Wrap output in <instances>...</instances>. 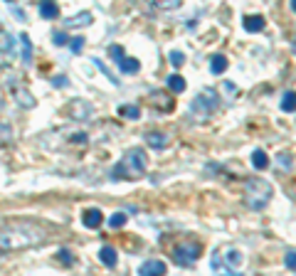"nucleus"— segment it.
Listing matches in <instances>:
<instances>
[{
	"label": "nucleus",
	"instance_id": "nucleus-34",
	"mask_svg": "<svg viewBox=\"0 0 296 276\" xmlns=\"http://www.w3.org/2000/svg\"><path fill=\"white\" fill-rule=\"evenodd\" d=\"M180 3H183V0H161L158 8H180Z\"/></svg>",
	"mask_w": 296,
	"mask_h": 276
},
{
	"label": "nucleus",
	"instance_id": "nucleus-24",
	"mask_svg": "<svg viewBox=\"0 0 296 276\" xmlns=\"http://www.w3.org/2000/svg\"><path fill=\"white\" fill-rule=\"evenodd\" d=\"M281 111H296V94L286 92L284 99H281Z\"/></svg>",
	"mask_w": 296,
	"mask_h": 276
},
{
	"label": "nucleus",
	"instance_id": "nucleus-29",
	"mask_svg": "<svg viewBox=\"0 0 296 276\" xmlns=\"http://www.w3.org/2000/svg\"><path fill=\"white\" fill-rule=\"evenodd\" d=\"M69 40H72V37H69L64 30L52 32V42H55V45H59V47H62V45H69Z\"/></svg>",
	"mask_w": 296,
	"mask_h": 276
},
{
	"label": "nucleus",
	"instance_id": "nucleus-26",
	"mask_svg": "<svg viewBox=\"0 0 296 276\" xmlns=\"http://www.w3.org/2000/svg\"><path fill=\"white\" fill-rule=\"evenodd\" d=\"M57 261H59V264H64V266H72V264H74V256H72V251H69V249H59V251H57Z\"/></svg>",
	"mask_w": 296,
	"mask_h": 276
},
{
	"label": "nucleus",
	"instance_id": "nucleus-38",
	"mask_svg": "<svg viewBox=\"0 0 296 276\" xmlns=\"http://www.w3.org/2000/svg\"><path fill=\"white\" fill-rule=\"evenodd\" d=\"M5 3H15V0H5Z\"/></svg>",
	"mask_w": 296,
	"mask_h": 276
},
{
	"label": "nucleus",
	"instance_id": "nucleus-22",
	"mask_svg": "<svg viewBox=\"0 0 296 276\" xmlns=\"http://www.w3.org/2000/svg\"><path fill=\"white\" fill-rule=\"evenodd\" d=\"M168 89L173 94L185 92V79H183L180 74H171V77H168Z\"/></svg>",
	"mask_w": 296,
	"mask_h": 276
},
{
	"label": "nucleus",
	"instance_id": "nucleus-20",
	"mask_svg": "<svg viewBox=\"0 0 296 276\" xmlns=\"http://www.w3.org/2000/svg\"><path fill=\"white\" fill-rule=\"evenodd\" d=\"M252 165H254L257 170H266V168H269V155L257 148V151L252 153Z\"/></svg>",
	"mask_w": 296,
	"mask_h": 276
},
{
	"label": "nucleus",
	"instance_id": "nucleus-10",
	"mask_svg": "<svg viewBox=\"0 0 296 276\" xmlns=\"http://www.w3.org/2000/svg\"><path fill=\"white\" fill-rule=\"evenodd\" d=\"M146 138V143L151 148H166L168 143H171V138H168V133H161V131H151L143 136Z\"/></svg>",
	"mask_w": 296,
	"mask_h": 276
},
{
	"label": "nucleus",
	"instance_id": "nucleus-27",
	"mask_svg": "<svg viewBox=\"0 0 296 276\" xmlns=\"http://www.w3.org/2000/svg\"><path fill=\"white\" fill-rule=\"evenodd\" d=\"M109 57L118 64V62L126 57V52H123V47H121V45H111V47H109Z\"/></svg>",
	"mask_w": 296,
	"mask_h": 276
},
{
	"label": "nucleus",
	"instance_id": "nucleus-32",
	"mask_svg": "<svg viewBox=\"0 0 296 276\" xmlns=\"http://www.w3.org/2000/svg\"><path fill=\"white\" fill-rule=\"evenodd\" d=\"M284 264H286V269L296 271V251H286V256H284Z\"/></svg>",
	"mask_w": 296,
	"mask_h": 276
},
{
	"label": "nucleus",
	"instance_id": "nucleus-35",
	"mask_svg": "<svg viewBox=\"0 0 296 276\" xmlns=\"http://www.w3.org/2000/svg\"><path fill=\"white\" fill-rule=\"evenodd\" d=\"M279 165H281V168H289V165H291V158L286 153H281L279 155Z\"/></svg>",
	"mask_w": 296,
	"mask_h": 276
},
{
	"label": "nucleus",
	"instance_id": "nucleus-17",
	"mask_svg": "<svg viewBox=\"0 0 296 276\" xmlns=\"http://www.w3.org/2000/svg\"><path fill=\"white\" fill-rule=\"evenodd\" d=\"M15 101H18L23 109H32V106H35L32 94H30L28 89H23V87H18V89H15Z\"/></svg>",
	"mask_w": 296,
	"mask_h": 276
},
{
	"label": "nucleus",
	"instance_id": "nucleus-33",
	"mask_svg": "<svg viewBox=\"0 0 296 276\" xmlns=\"http://www.w3.org/2000/svg\"><path fill=\"white\" fill-rule=\"evenodd\" d=\"M69 82H67V77H62V74H57V77H52V87H57V89H62V87H67Z\"/></svg>",
	"mask_w": 296,
	"mask_h": 276
},
{
	"label": "nucleus",
	"instance_id": "nucleus-7",
	"mask_svg": "<svg viewBox=\"0 0 296 276\" xmlns=\"http://www.w3.org/2000/svg\"><path fill=\"white\" fill-rule=\"evenodd\" d=\"M91 114H94V109H91V104H89V101L74 99V101L69 104V116H72L74 121H87Z\"/></svg>",
	"mask_w": 296,
	"mask_h": 276
},
{
	"label": "nucleus",
	"instance_id": "nucleus-21",
	"mask_svg": "<svg viewBox=\"0 0 296 276\" xmlns=\"http://www.w3.org/2000/svg\"><path fill=\"white\" fill-rule=\"evenodd\" d=\"M18 40H20V45H23V62H32V42H30V35L23 32Z\"/></svg>",
	"mask_w": 296,
	"mask_h": 276
},
{
	"label": "nucleus",
	"instance_id": "nucleus-8",
	"mask_svg": "<svg viewBox=\"0 0 296 276\" xmlns=\"http://www.w3.org/2000/svg\"><path fill=\"white\" fill-rule=\"evenodd\" d=\"M138 274H141V276H161V274H166V261L148 259V261H143V264H141Z\"/></svg>",
	"mask_w": 296,
	"mask_h": 276
},
{
	"label": "nucleus",
	"instance_id": "nucleus-23",
	"mask_svg": "<svg viewBox=\"0 0 296 276\" xmlns=\"http://www.w3.org/2000/svg\"><path fill=\"white\" fill-rule=\"evenodd\" d=\"M227 69V57H222V55H215L212 62H210V72L212 74H222Z\"/></svg>",
	"mask_w": 296,
	"mask_h": 276
},
{
	"label": "nucleus",
	"instance_id": "nucleus-36",
	"mask_svg": "<svg viewBox=\"0 0 296 276\" xmlns=\"http://www.w3.org/2000/svg\"><path fill=\"white\" fill-rule=\"evenodd\" d=\"M87 133H74V143H87Z\"/></svg>",
	"mask_w": 296,
	"mask_h": 276
},
{
	"label": "nucleus",
	"instance_id": "nucleus-4",
	"mask_svg": "<svg viewBox=\"0 0 296 276\" xmlns=\"http://www.w3.org/2000/svg\"><path fill=\"white\" fill-rule=\"evenodd\" d=\"M242 264H244V254H242L239 249H235V246L222 249V251H217V254L212 256V271H215V274L237 276V271L242 269Z\"/></svg>",
	"mask_w": 296,
	"mask_h": 276
},
{
	"label": "nucleus",
	"instance_id": "nucleus-1",
	"mask_svg": "<svg viewBox=\"0 0 296 276\" xmlns=\"http://www.w3.org/2000/svg\"><path fill=\"white\" fill-rule=\"evenodd\" d=\"M47 229L32 222H13V224H0V254L32 249L47 242Z\"/></svg>",
	"mask_w": 296,
	"mask_h": 276
},
{
	"label": "nucleus",
	"instance_id": "nucleus-13",
	"mask_svg": "<svg viewBox=\"0 0 296 276\" xmlns=\"http://www.w3.org/2000/svg\"><path fill=\"white\" fill-rule=\"evenodd\" d=\"M99 261H101L104 266L114 269V266H116V249H114V246H101V249H99Z\"/></svg>",
	"mask_w": 296,
	"mask_h": 276
},
{
	"label": "nucleus",
	"instance_id": "nucleus-30",
	"mask_svg": "<svg viewBox=\"0 0 296 276\" xmlns=\"http://www.w3.org/2000/svg\"><path fill=\"white\" fill-rule=\"evenodd\" d=\"M171 64H173V67H183V64H185V55L178 52V50H173V52H171Z\"/></svg>",
	"mask_w": 296,
	"mask_h": 276
},
{
	"label": "nucleus",
	"instance_id": "nucleus-11",
	"mask_svg": "<svg viewBox=\"0 0 296 276\" xmlns=\"http://www.w3.org/2000/svg\"><path fill=\"white\" fill-rule=\"evenodd\" d=\"M82 222H84V227L89 229H96V227H101V222H104V215H101V210H96V207H89L84 217H82Z\"/></svg>",
	"mask_w": 296,
	"mask_h": 276
},
{
	"label": "nucleus",
	"instance_id": "nucleus-9",
	"mask_svg": "<svg viewBox=\"0 0 296 276\" xmlns=\"http://www.w3.org/2000/svg\"><path fill=\"white\" fill-rule=\"evenodd\" d=\"M40 18H45V20H57L59 5L55 0H40Z\"/></svg>",
	"mask_w": 296,
	"mask_h": 276
},
{
	"label": "nucleus",
	"instance_id": "nucleus-16",
	"mask_svg": "<svg viewBox=\"0 0 296 276\" xmlns=\"http://www.w3.org/2000/svg\"><path fill=\"white\" fill-rule=\"evenodd\" d=\"M153 106H158V109H163V111H168V109H173V99H168L163 92H153L151 94V99H148Z\"/></svg>",
	"mask_w": 296,
	"mask_h": 276
},
{
	"label": "nucleus",
	"instance_id": "nucleus-14",
	"mask_svg": "<svg viewBox=\"0 0 296 276\" xmlns=\"http://www.w3.org/2000/svg\"><path fill=\"white\" fill-rule=\"evenodd\" d=\"M91 23H94V15L84 10V13H79V15H74V18L67 20V30H69V28H87Z\"/></svg>",
	"mask_w": 296,
	"mask_h": 276
},
{
	"label": "nucleus",
	"instance_id": "nucleus-18",
	"mask_svg": "<svg viewBox=\"0 0 296 276\" xmlns=\"http://www.w3.org/2000/svg\"><path fill=\"white\" fill-rule=\"evenodd\" d=\"M13 50H15V37H13L10 32L0 30V52H3V55H10Z\"/></svg>",
	"mask_w": 296,
	"mask_h": 276
},
{
	"label": "nucleus",
	"instance_id": "nucleus-6",
	"mask_svg": "<svg viewBox=\"0 0 296 276\" xmlns=\"http://www.w3.org/2000/svg\"><path fill=\"white\" fill-rule=\"evenodd\" d=\"M203 254V246L198 242H185V244H178L173 249V261L178 266H193Z\"/></svg>",
	"mask_w": 296,
	"mask_h": 276
},
{
	"label": "nucleus",
	"instance_id": "nucleus-25",
	"mask_svg": "<svg viewBox=\"0 0 296 276\" xmlns=\"http://www.w3.org/2000/svg\"><path fill=\"white\" fill-rule=\"evenodd\" d=\"M126 219H128V215H126V212H114V215L109 217V227L118 229V227H123V224H126Z\"/></svg>",
	"mask_w": 296,
	"mask_h": 276
},
{
	"label": "nucleus",
	"instance_id": "nucleus-28",
	"mask_svg": "<svg viewBox=\"0 0 296 276\" xmlns=\"http://www.w3.org/2000/svg\"><path fill=\"white\" fill-rule=\"evenodd\" d=\"M94 64H96V67H99V69H101V72H104V77H109V79H111V84H116L118 87V77H114V74H111V72H109V67H106V64H104V62L101 60H96V57H94Z\"/></svg>",
	"mask_w": 296,
	"mask_h": 276
},
{
	"label": "nucleus",
	"instance_id": "nucleus-2",
	"mask_svg": "<svg viewBox=\"0 0 296 276\" xmlns=\"http://www.w3.org/2000/svg\"><path fill=\"white\" fill-rule=\"evenodd\" d=\"M143 173H146V155L141 148H131L111 170L114 180H138L143 178Z\"/></svg>",
	"mask_w": 296,
	"mask_h": 276
},
{
	"label": "nucleus",
	"instance_id": "nucleus-19",
	"mask_svg": "<svg viewBox=\"0 0 296 276\" xmlns=\"http://www.w3.org/2000/svg\"><path fill=\"white\" fill-rule=\"evenodd\" d=\"M118 67H121V72H123V74H136V72L141 69V62L133 60V57H128V60L123 57V60L118 62Z\"/></svg>",
	"mask_w": 296,
	"mask_h": 276
},
{
	"label": "nucleus",
	"instance_id": "nucleus-3",
	"mask_svg": "<svg viewBox=\"0 0 296 276\" xmlns=\"http://www.w3.org/2000/svg\"><path fill=\"white\" fill-rule=\"evenodd\" d=\"M271 195H274V187L262 180V178H252L249 183H247V190H244V205L249 207V210H264L266 205H269V200H271Z\"/></svg>",
	"mask_w": 296,
	"mask_h": 276
},
{
	"label": "nucleus",
	"instance_id": "nucleus-5",
	"mask_svg": "<svg viewBox=\"0 0 296 276\" xmlns=\"http://www.w3.org/2000/svg\"><path fill=\"white\" fill-rule=\"evenodd\" d=\"M217 104H220V99H217V94L212 92V89H207V92H200L195 99H193V114H195V119H207L215 109H217Z\"/></svg>",
	"mask_w": 296,
	"mask_h": 276
},
{
	"label": "nucleus",
	"instance_id": "nucleus-37",
	"mask_svg": "<svg viewBox=\"0 0 296 276\" xmlns=\"http://www.w3.org/2000/svg\"><path fill=\"white\" fill-rule=\"evenodd\" d=\"M291 10H294V13H296V0H291Z\"/></svg>",
	"mask_w": 296,
	"mask_h": 276
},
{
	"label": "nucleus",
	"instance_id": "nucleus-15",
	"mask_svg": "<svg viewBox=\"0 0 296 276\" xmlns=\"http://www.w3.org/2000/svg\"><path fill=\"white\" fill-rule=\"evenodd\" d=\"M242 25H244L247 32H262L264 30V18L262 15H247Z\"/></svg>",
	"mask_w": 296,
	"mask_h": 276
},
{
	"label": "nucleus",
	"instance_id": "nucleus-12",
	"mask_svg": "<svg viewBox=\"0 0 296 276\" xmlns=\"http://www.w3.org/2000/svg\"><path fill=\"white\" fill-rule=\"evenodd\" d=\"M118 116L126 119V121H138L141 119V109L136 104H123V106H118Z\"/></svg>",
	"mask_w": 296,
	"mask_h": 276
},
{
	"label": "nucleus",
	"instance_id": "nucleus-31",
	"mask_svg": "<svg viewBox=\"0 0 296 276\" xmlns=\"http://www.w3.org/2000/svg\"><path fill=\"white\" fill-rule=\"evenodd\" d=\"M82 47H84V37H74V40H72V45H69L72 55H79V52H82Z\"/></svg>",
	"mask_w": 296,
	"mask_h": 276
}]
</instances>
